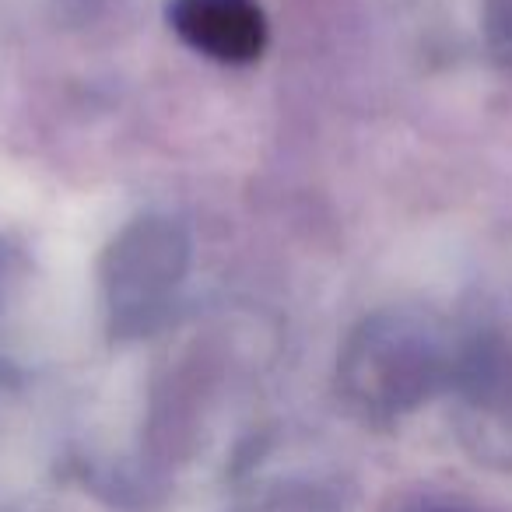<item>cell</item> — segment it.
I'll list each match as a JSON object with an SVG mask.
<instances>
[{
	"instance_id": "6da1fadb",
	"label": "cell",
	"mask_w": 512,
	"mask_h": 512,
	"mask_svg": "<svg viewBox=\"0 0 512 512\" xmlns=\"http://www.w3.org/2000/svg\"><path fill=\"white\" fill-rule=\"evenodd\" d=\"M453 341L435 316L379 309L351 330L341 351V390L372 418H397L453 379Z\"/></svg>"
},
{
	"instance_id": "7a4b0ae2",
	"label": "cell",
	"mask_w": 512,
	"mask_h": 512,
	"mask_svg": "<svg viewBox=\"0 0 512 512\" xmlns=\"http://www.w3.org/2000/svg\"><path fill=\"white\" fill-rule=\"evenodd\" d=\"M190 256V235L169 214H141L109 239L99 260V292L116 341L148 337L169 320Z\"/></svg>"
},
{
	"instance_id": "3957f363",
	"label": "cell",
	"mask_w": 512,
	"mask_h": 512,
	"mask_svg": "<svg viewBox=\"0 0 512 512\" xmlns=\"http://www.w3.org/2000/svg\"><path fill=\"white\" fill-rule=\"evenodd\" d=\"M165 18L193 53L225 67L256 64L271 36L256 0H169Z\"/></svg>"
},
{
	"instance_id": "277c9868",
	"label": "cell",
	"mask_w": 512,
	"mask_h": 512,
	"mask_svg": "<svg viewBox=\"0 0 512 512\" xmlns=\"http://www.w3.org/2000/svg\"><path fill=\"white\" fill-rule=\"evenodd\" d=\"M481 32L488 57L512 71V0H481Z\"/></svg>"
}]
</instances>
